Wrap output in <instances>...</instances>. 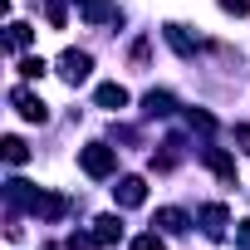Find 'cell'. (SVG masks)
<instances>
[{"label": "cell", "mask_w": 250, "mask_h": 250, "mask_svg": "<svg viewBox=\"0 0 250 250\" xmlns=\"http://www.w3.org/2000/svg\"><path fill=\"white\" fill-rule=\"evenodd\" d=\"M152 226H157V230H172V235H177V230H187V211H177V206H162Z\"/></svg>", "instance_id": "7c38bea8"}, {"label": "cell", "mask_w": 250, "mask_h": 250, "mask_svg": "<svg viewBox=\"0 0 250 250\" xmlns=\"http://www.w3.org/2000/svg\"><path fill=\"white\" fill-rule=\"evenodd\" d=\"M226 15H250V0H221Z\"/></svg>", "instance_id": "d6986e66"}, {"label": "cell", "mask_w": 250, "mask_h": 250, "mask_svg": "<svg viewBox=\"0 0 250 250\" xmlns=\"http://www.w3.org/2000/svg\"><path fill=\"white\" fill-rule=\"evenodd\" d=\"M235 240H240V250H250V221H240V226H235Z\"/></svg>", "instance_id": "44dd1931"}, {"label": "cell", "mask_w": 250, "mask_h": 250, "mask_svg": "<svg viewBox=\"0 0 250 250\" xmlns=\"http://www.w3.org/2000/svg\"><path fill=\"white\" fill-rule=\"evenodd\" d=\"M93 235H98V245H118L123 240V221L118 216H98L93 221Z\"/></svg>", "instance_id": "8fae6325"}, {"label": "cell", "mask_w": 250, "mask_h": 250, "mask_svg": "<svg viewBox=\"0 0 250 250\" xmlns=\"http://www.w3.org/2000/svg\"><path fill=\"white\" fill-rule=\"evenodd\" d=\"M162 40H167L182 59H196V49H201V40H196L187 25H177V20H172V25H162Z\"/></svg>", "instance_id": "277c9868"}, {"label": "cell", "mask_w": 250, "mask_h": 250, "mask_svg": "<svg viewBox=\"0 0 250 250\" xmlns=\"http://www.w3.org/2000/svg\"><path fill=\"white\" fill-rule=\"evenodd\" d=\"M79 167H83L93 182H108V177L118 172V152H113L108 143H88V147H79Z\"/></svg>", "instance_id": "6da1fadb"}, {"label": "cell", "mask_w": 250, "mask_h": 250, "mask_svg": "<svg viewBox=\"0 0 250 250\" xmlns=\"http://www.w3.org/2000/svg\"><path fill=\"white\" fill-rule=\"evenodd\" d=\"M113 196H118V206H123V211H133V206H143V201H147V182H143V177H123V182L113 187Z\"/></svg>", "instance_id": "5b68a950"}, {"label": "cell", "mask_w": 250, "mask_h": 250, "mask_svg": "<svg viewBox=\"0 0 250 250\" xmlns=\"http://www.w3.org/2000/svg\"><path fill=\"white\" fill-rule=\"evenodd\" d=\"M88 69H93V59H88L83 49H64V54H59V79H64V83L79 88V83L88 79Z\"/></svg>", "instance_id": "3957f363"}, {"label": "cell", "mask_w": 250, "mask_h": 250, "mask_svg": "<svg viewBox=\"0 0 250 250\" xmlns=\"http://www.w3.org/2000/svg\"><path fill=\"white\" fill-rule=\"evenodd\" d=\"M98 235H69V250H93Z\"/></svg>", "instance_id": "ffe728a7"}, {"label": "cell", "mask_w": 250, "mask_h": 250, "mask_svg": "<svg viewBox=\"0 0 250 250\" xmlns=\"http://www.w3.org/2000/svg\"><path fill=\"white\" fill-rule=\"evenodd\" d=\"M133 250H167V240H162L157 230H147V235H138V240H133Z\"/></svg>", "instance_id": "e0dca14e"}, {"label": "cell", "mask_w": 250, "mask_h": 250, "mask_svg": "<svg viewBox=\"0 0 250 250\" xmlns=\"http://www.w3.org/2000/svg\"><path fill=\"white\" fill-rule=\"evenodd\" d=\"M143 113H147V118H167V113H177V98H172L167 88H152V93L143 98Z\"/></svg>", "instance_id": "30bf717a"}, {"label": "cell", "mask_w": 250, "mask_h": 250, "mask_svg": "<svg viewBox=\"0 0 250 250\" xmlns=\"http://www.w3.org/2000/svg\"><path fill=\"white\" fill-rule=\"evenodd\" d=\"M30 40H35V35H30V25H25V20H10V49L20 54V49H25Z\"/></svg>", "instance_id": "9a60e30c"}, {"label": "cell", "mask_w": 250, "mask_h": 250, "mask_svg": "<svg viewBox=\"0 0 250 250\" xmlns=\"http://www.w3.org/2000/svg\"><path fill=\"white\" fill-rule=\"evenodd\" d=\"M44 69H49V64H44V59H35V54H30V59H20V74H25V79H40Z\"/></svg>", "instance_id": "ac0fdd59"}, {"label": "cell", "mask_w": 250, "mask_h": 250, "mask_svg": "<svg viewBox=\"0 0 250 250\" xmlns=\"http://www.w3.org/2000/svg\"><path fill=\"white\" fill-rule=\"evenodd\" d=\"M226 226H230V211H226V206H216V201H211V206H201V230H206L211 240H221V235H226Z\"/></svg>", "instance_id": "ba28073f"}, {"label": "cell", "mask_w": 250, "mask_h": 250, "mask_svg": "<svg viewBox=\"0 0 250 250\" xmlns=\"http://www.w3.org/2000/svg\"><path fill=\"white\" fill-rule=\"evenodd\" d=\"M201 162H206L221 182H235V157H230V152H221V147H201Z\"/></svg>", "instance_id": "52a82bcc"}, {"label": "cell", "mask_w": 250, "mask_h": 250, "mask_svg": "<svg viewBox=\"0 0 250 250\" xmlns=\"http://www.w3.org/2000/svg\"><path fill=\"white\" fill-rule=\"evenodd\" d=\"M0 147H5V162H10V167H25V162H30V147H25L20 138H5Z\"/></svg>", "instance_id": "4fadbf2b"}, {"label": "cell", "mask_w": 250, "mask_h": 250, "mask_svg": "<svg viewBox=\"0 0 250 250\" xmlns=\"http://www.w3.org/2000/svg\"><path fill=\"white\" fill-rule=\"evenodd\" d=\"M10 103H15V113H20L25 123H44V118H49L44 98H40V93H30L25 83H15V88H10Z\"/></svg>", "instance_id": "7a4b0ae2"}, {"label": "cell", "mask_w": 250, "mask_h": 250, "mask_svg": "<svg viewBox=\"0 0 250 250\" xmlns=\"http://www.w3.org/2000/svg\"><path fill=\"white\" fill-rule=\"evenodd\" d=\"M44 20H49L54 30H64V25H69V5H64V0H44Z\"/></svg>", "instance_id": "5bb4252c"}, {"label": "cell", "mask_w": 250, "mask_h": 250, "mask_svg": "<svg viewBox=\"0 0 250 250\" xmlns=\"http://www.w3.org/2000/svg\"><path fill=\"white\" fill-rule=\"evenodd\" d=\"M79 5V15L88 20V25H108V20H118V5L113 0H74Z\"/></svg>", "instance_id": "8992f818"}, {"label": "cell", "mask_w": 250, "mask_h": 250, "mask_svg": "<svg viewBox=\"0 0 250 250\" xmlns=\"http://www.w3.org/2000/svg\"><path fill=\"white\" fill-rule=\"evenodd\" d=\"M187 123H191V128H201V133H211V128H216V118H211V113H201V108H187Z\"/></svg>", "instance_id": "2e32d148"}, {"label": "cell", "mask_w": 250, "mask_h": 250, "mask_svg": "<svg viewBox=\"0 0 250 250\" xmlns=\"http://www.w3.org/2000/svg\"><path fill=\"white\" fill-rule=\"evenodd\" d=\"M93 103H98V108H108V113H118V108H128V88H123V83H98Z\"/></svg>", "instance_id": "9c48e42d"}]
</instances>
